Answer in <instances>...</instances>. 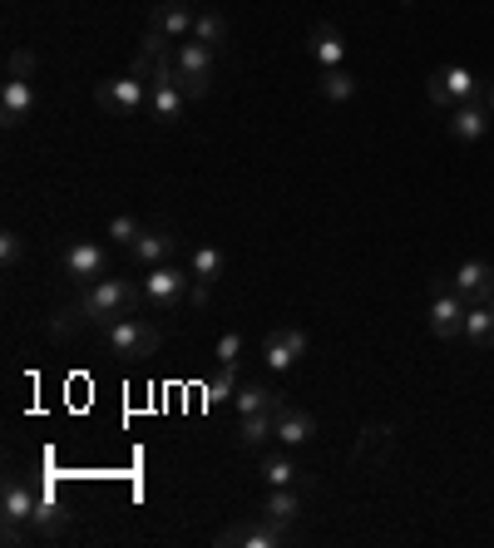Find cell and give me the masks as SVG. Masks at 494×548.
Segmentation results:
<instances>
[{"label":"cell","instance_id":"cell-1","mask_svg":"<svg viewBox=\"0 0 494 548\" xmlns=\"http://www.w3.org/2000/svg\"><path fill=\"white\" fill-rule=\"evenodd\" d=\"M139 302H144V292H139L134 282H124V277H104V282H94V287H80V302H75V312H80V321L109 326V316L119 321V316L134 312Z\"/></svg>","mask_w":494,"mask_h":548},{"label":"cell","instance_id":"cell-2","mask_svg":"<svg viewBox=\"0 0 494 548\" xmlns=\"http://www.w3.org/2000/svg\"><path fill=\"white\" fill-rule=\"evenodd\" d=\"M104 341H109L114 356H124V361H144V356L159 351L164 336H159V326H149V321H139V316H119V321L104 326Z\"/></svg>","mask_w":494,"mask_h":548},{"label":"cell","instance_id":"cell-3","mask_svg":"<svg viewBox=\"0 0 494 548\" xmlns=\"http://www.w3.org/2000/svg\"><path fill=\"white\" fill-rule=\"evenodd\" d=\"M139 292H144V302H149L154 312H173V307L193 292V272H188V267H178V262L149 267V277L139 282Z\"/></svg>","mask_w":494,"mask_h":548},{"label":"cell","instance_id":"cell-4","mask_svg":"<svg viewBox=\"0 0 494 548\" xmlns=\"http://www.w3.org/2000/svg\"><path fill=\"white\" fill-rule=\"evenodd\" d=\"M425 99H430L435 109H455V104L485 99V89H480V79L470 75L465 65H450V70H435V75L425 79Z\"/></svg>","mask_w":494,"mask_h":548},{"label":"cell","instance_id":"cell-5","mask_svg":"<svg viewBox=\"0 0 494 548\" xmlns=\"http://www.w3.org/2000/svg\"><path fill=\"white\" fill-rule=\"evenodd\" d=\"M213 70H218V50L213 45H203V40H183L178 45V79H183V94L188 99H203L208 94Z\"/></svg>","mask_w":494,"mask_h":548},{"label":"cell","instance_id":"cell-6","mask_svg":"<svg viewBox=\"0 0 494 548\" xmlns=\"http://www.w3.org/2000/svg\"><path fill=\"white\" fill-rule=\"evenodd\" d=\"M465 312H470V302L455 292V282H435V287H430L425 321H430V331H435L440 341H450V336H460V331H465Z\"/></svg>","mask_w":494,"mask_h":548},{"label":"cell","instance_id":"cell-7","mask_svg":"<svg viewBox=\"0 0 494 548\" xmlns=\"http://www.w3.org/2000/svg\"><path fill=\"white\" fill-rule=\"evenodd\" d=\"M94 104L104 109V114H119V119H134L144 104H149V84L134 75H119V79H104L99 89H94Z\"/></svg>","mask_w":494,"mask_h":548},{"label":"cell","instance_id":"cell-8","mask_svg":"<svg viewBox=\"0 0 494 548\" xmlns=\"http://www.w3.org/2000/svg\"><path fill=\"white\" fill-rule=\"evenodd\" d=\"M35 489L20 479V474H10L5 479V489H0V519H5V544H20V524H30V514H35Z\"/></svg>","mask_w":494,"mask_h":548},{"label":"cell","instance_id":"cell-9","mask_svg":"<svg viewBox=\"0 0 494 548\" xmlns=\"http://www.w3.org/2000/svg\"><path fill=\"white\" fill-rule=\"evenodd\" d=\"M302 356H307V331H302V326H272V331L262 336V361H267V371H292Z\"/></svg>","mask_w":494,"mask_h":548},{"label":"cell","instance_id":"cell-10","mask_svg":"<svg viewBox=\"0 0 494 548\" xmlns=\"http://www.w3.org/2000/svg\"><path fill=\"white\" fill-rule=\"evenodd\" d=\"M65 272H70V282H75V287H94V282H104V277H109V252H104L99 242L80 237V242H70V247H65Z\"/></svg>","mask_w":494,"mask_h":548},{"label":"cell","instance_id":"cell-11","mask_svg":"<svg viewBox=\"0 0 494 548\" xmlns=\"http://www.w3.org/2000/svg\"><path fill=\"white\" fill-rule=\"evenodd\" d=\"M213 544H223V548H282L287 544V529L272 524V519H262V524H228Z\"/></svg>","mask_w":494,"mask_h":548},{"label":"cell","instance_id":"cell-12","mask_svg":"<svg viewBox=\"0 0 494 548\" xmlns=\"http://www.w3.org/2000/svg\"><path fill=\"white\" fill-rule=\"evenodd\" d=\"M490 104L485 99H470V104H455L450 109V139H460V144H480L485 134H490Z\"/></svg>","mask_w":494,"mask_h":548},{"label":"cell","instance_id":"cell-13","mask_svg":"<svg viewBox=\"0 0 494 548\" xmlns=\"http://www.w3.org/2000/svg\"><path fill=\"white\" fill-rule=\"evenodd\" d=\"M183 109H188V94H183V79L178 75L149 84V119H159V124H178Z\"/></svg>","mask_w":494,"mask_h":548},{"label":"cell","instance_id":"cell-14","mask_svg":"<svg viewBox=\"0 0 494 548\" xmlns=\"http://www.w3.org/2000/svg\"><path fill=\"white\" fill-rule=\"evenodd\" d=\"M455 282V292L475 307V302H490V292H494V267L485 262V257H470V262H460V272L450 277Z\"/></svg>","mask_w":494,"mask_h":548},{"label":"cell","instance_id":"cell-15","mask_svg":"<svg viewBox=\"0 0 494 548\" xmlns=\"http://www.w3.org/2000/svg\"><path fill=\"white\" fill-rule=\"evenodd\" d=\"M262 479H267V489H307V470L287 455V445L262 450Z\"/></svg>","mask_w":494,"mask_h":548},{"label":"cell","instance_id":"cell-16","mask_svg":"<svg viewBox=\"0 0 494 548\" xmlns=\"http://www.w3.org/2000/svg\"><path fill=\"white\" fill-rule=\"evenodd\" d=\"M129 252H134L139 267H164V262L178 257V233H168V228H144Z\"/></svg>","mask_w":494,"mask_h":548},{"label":"cell","instance_id":"cell-17","mask_svg":"<svg viewBox=\"0 0 494 548\" xmlns=\"http://www.w3.org/2000/svg\"><path fill=\"white\" fill-rule=\"evenodd\" d=\"M317 435V415H307V410H297V405H277V445H287V450H302L307 440Z\"/></svg>","mask_w":494,"mask_h":548},{"label":"cell","instance_id":"cell-18","mask_svg":"<svg viewBox=\"0 0 494 548\" xmlns=\"http://www.w3.org/2000/svg\"><path fill=\"white\" fill-rule=\"evenodd\" d=\"M30 109H35V84H30V79L5 75V89H0V124L15 129V124L30 119Z\"/></svg>","mask_w":494,"mask_h":548},{"label":"cell","instance_id":"cell-19","mask_svg":"<svg viewBox=\"0 0 494 548\" xmlns=\"http://www.w3.org/2000/svg\"><path fill=\"white\" fill-rule=\"evenodd\" d=\"M193 20H198V0H164L154 10V30H164L168 40H188Z\"/></svg>","mask_w":494,"mask_h":548},{"label":"cell","instance_id":"cell-20","mask_svg":"<svg viewBox=\"0 0 494 548\" xmlns=\"http://www.w3.org/2000/svg\"><path fill=\"white\" fill-rule=\"evenodd\" d=\"M267 440H277V410L238 415V445L243 450H267Z\"/></svg>","mask_w":494,"mask_h":548},{"label":"cell","instance_id":"cell-21","mask_svg":"<svg viewBox=\"0 0 494 548\" xmlns=\"http://www.w3.org/2000/svg\"><path fill=\"white\" fill-rule=\"evenodd\" d=\"M302 494H307V489H267V499H262V519L292 529V524L302 519Z\"/></svg>","mask_w":494,"mask_h":548},{"label":"cell","instance_id":"cell-22","mask_svg":"<svg viewBox=\"0 0 494 548\" xmlns=\"http://www.w3.org/2000/svg\"><path fill=\"white\" fill-rule=\"evenodd\" d=\"M188 272H193V282L213 287V282L228 272V257H223V247H213V242H198V247L188 252Z\"/></svg>","mask_w":494,"mask_h":548},{"label":"cell","instance_id":"cell-23","mask_svg":"<svg viewBox=\"0 0 494 548\" xmlns=\"http://www.w3.org/2000/svg\"><path fill=\"white\" fill-rule=\"evenodd\" d=\"M312 60H317L322 70H341V65H346V40H341L336 25H317V30H312Z\"/></svg>","mask_w":494,"mask_h":548},{"label":"cell","instance_id":"cell-24","mask_svg":"<svg viewBox=\"0 0 494 548\" xmlns=\"http://www.w3.org/2000/svg\"><path fill=\"white\" fill-rule=\"evenodd\" d=\"M70 529V514L50 499V494H40L35 499V514H30V534H40V539H60Z\"/></svg>","mask_w":494,"mask_h":548},{"label":"cell","instance_id":"cell-25","mask_svg":"<svg viewBox=\"0 0 494 548\" xmlns=\"http://www.w3.org/2000/svg\"><path fill=\"white\" fill-rule=\"evenodd\" d=\"M465 341H470L475 351H494V312L485 302H475V307L465 312Z\"/></svg>","mask_w":494,"mask_h":548},{"label":"cell","instance_id":"cell-26","mask_svg":"<svg viewBox=\"0 0 494 548\" xmlns=\"http://www.w3.org/2000/svg\"><path fill=\"white\" fill-rule=\"evenodd\" d=\"M391 435H396L391 425H366V430H361V450H356V460H361V465H376L381 455H391Z\"/></svg>","mask_w":494,"mask_h":548},{"label":"cell","instance_id":"cell-27","mask_svg":"<svg viewBox=\"0 0 494 548\" xmlns=\"http://www.w3.org/2000/svg\"><path fill=\"white\" fill-rule=\"evenodd\" d=\"M188 40H203V45L223 50V40H228V20H223L218 10H198V20H193V35H188Z\"/></svg>","mask_w":494,"mask_h":548},{"label":"cell","instance_id":"cell-28","mask_svg":"<svg viewBox=\"0 0 494 548\" xmlns=\"http://www.w3.org/2000/svg\"><path fill=\"white\" fill-rule=\"evenodd\" d=\"M233 405H238V415H252V410H277V405H282V395L267 391V386H238Z\"/></svg>","mask_w":494,"mask_h":548},{"label":"cell","instance_id":"cell-29","mask_svg":"<svg viewBox=\"0 0 494 548\" xmlns=\"http://www.w3.org/2000/svg\"><path fill=\"white\" fill-rule=\"evenodd\" d=\"M238 395V366H218V376L203 386V400L208 405H223V400H233Z\"/></svg>","mask_w":494,"mask_h":548},{"label":"cell","instance_id":"cell-30","mask_svg":"<svg viewBox=\"0 0 494 548\" xmlns=\"http://www.w3.org/2000/svg\"><path fill=\"white\" fill-rule=\"evenodd\" d=\"M322 94H327L331 104H346V99H356V79L346 75V65H341V70H322Z\"/></svg>","mask_w":494,"mask_h":548},{"label":"cell","instance_id":"cell-31","mask_svg":"<svg viewBox=\"0 0 494 548\" xmlns=\"http://www.w3.org/2000/svg\"><path fill=\"white\" fill-rule=\"evenodd\" d=\"M139 233H144V228H139V218H129V213H114V218H109V242L134 247V242H139Z\"/></svg>","mask_w":494,"mask_h":548},{"label":"cell","instance_id":"cell-32","mask_svg":"<svg viewBox=\"0 0 494 548\" xmlns=\"http://www.w3.org/2000/svg\"><path fill=\"white\" fill-rule=\"evenodd\" d=\"M238 351H243V331H228V336H218V346H213L218 366H238Z\"/></svg>","mask_w":494,"mask_h":548},{"label":"cell","instance_id":"cell-33","mask_svg":"<svg viewBox=\"0 0 494 548\" xmlns=\"http://www.w3.org/2000/svg\"><path fill=\"white\" fill-rule=\"evenodd\" d=\"M20 257H25V242L15 233H0V262L5 267H20Z\"/></svg>","mask_w":494,"mask_h":548},{"label":"cell","instance_id":"cell-34","mask_svg":"<svg viewBox=\"0 0 494 548\" xmlns=\"http://www.w3.org/2000/svg\"><path fill=\"white\" fill-rule=\"evenodd\" d=\"M5 70H10V79H30L35 75V55L30 50H10V65Z\"/></svg>","mask_w":494,"mask_h":548},{"label":"cell","instance_id":"cell-35","mask_svg":"<svg viewBox=\"0 0 494 548\" xmlns=\"http://www.w3.org/2000/svg\"><path fill=\"white\" fill-rule=\"evenodd\" d=\"M485 104H490V114H494V84H490V89H485Z\"/></svg>","mask_w":494,"mask_h":548},{"label":"cell","instance_id":"cell-36","mask_svg":"<svg viewBox=\"0 0 494 548\" xmlns=\"http://www.w3.org/2000/svg\"><path fill=\"white\" fill-rule=\"evenodd\" d=\"M485 307H490V312H494V292H490V302H485Z\"/></svg>","mask_w":494,"mask_h":548}]
</instances>
